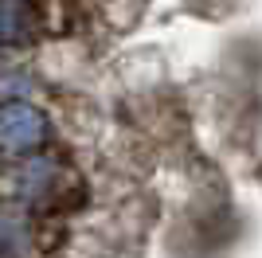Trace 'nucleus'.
Wrapping results in <instances>:
<instances>
[{
    "instance_id": "nucleus-1",
    "label": "nucleus",
    "mask_w": 262,
    "mask_h": 258,
    "mask_svg": "<svg viewBox=\"0 0 262 258\" xmlns=\"http://www.w3.org/2000/svg\"><path fill=\"white\" fill-rule=\"evenodd\" d=\"M47 141V114L32 102H0V153L20 157Z\"/></svg>"
},
{
    "instance_id": "nucleus-2",
    "label": "nucleus",
    "mask_w": 262,
    "mask_h": 258,
    "mask_svg": "<svg viewBox=\"0 0 262 258\" xmlns=\"http://www.w3.org/2000/svg\"><path fill=\"white\" fill-rule=\"evenodd\" d=\"M35 24L16 0H0V43H24L32 39Z\"/></svg>"
}]
</instances>
